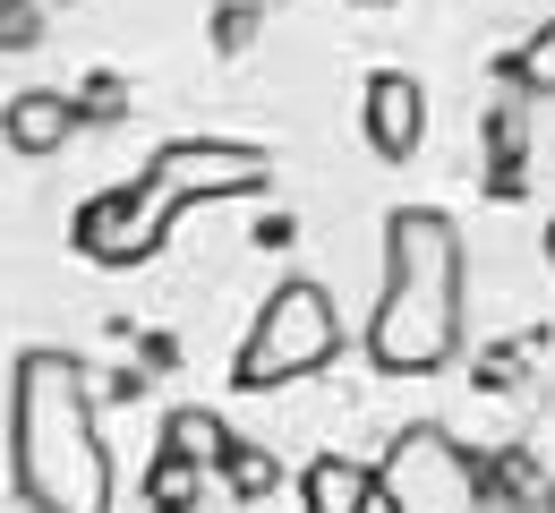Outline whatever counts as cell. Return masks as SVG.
<instances>
[{"mask_svg": "<svg viewBox=\"0 0 555 513\" xmlns=\"http://www.w3.org/2000/svg\"><path fill=\"white\" fill-rule=\"evenodd\" d=\"M470 257H462V231L444 206H393L385 215V283L367 308V334L359 351L385 376H436V368L462 360V334H470Z\"/></svg>", "mask_w": 555, "mask_h": 513, "instance_id": "obj_1", "label": "cell"}, {"mask_svg": "<svg viewBox=\"0 0 555 513\" xmlns=\"http://www.w3.org/2000/svg\"><path fill=\"white\" fill-rule=\"evenodd\" d=\"M9 479L26 513H112V445L69 351L35 343L9 376Z\"/></svg>", "mask_w": 555, "mask_h": 513, "instance_id": "obj_2", "label": "cell"}, {"mask_svg": "<svg viewBox=\"0 0 555 513\" xmlns=\"http://www.w3.org/2000/svg\"><path fill=\"white\" fill-rule=\"evenodd\" d=\"M334 351H343V308H334V292H325L317 274H291V283H274V299L257 308V325H248L231 376H240L248 394H266V385L317 376Z\"/></svg>", "mask_w": 555, "mask_h": 513, "instance_id": "obj_3", "label": "cell"}, {"mask_svg": "<svg viewBox=\"0 0 555 513\" xmlns=\"http://www.w3.org/2000/svg\"><path fill=\"white\" fill-rule=\"evenodd\" d=\"M376 479V513H479L487 505V471L462 437H444L436 420L393 428L385 462L367 471Z\"/></svg>", "mask_w": 555, "mask_h": 513, "instance_id": "obj_4", "label": "cell"}, {"mask_svg": "<svg viewBox=\"0 0 555 513\" xmlns=\"http://www.w3.org/2000/svg\"><path fill=\"white\" fill-rule=\"evenodd\" d=\"M145 180L171 197V215L180 206H214V197H257L266 180H274V163L257 146H231V138H180V146H163L145 163Z\"/></svg>", "mask_w": 555, "mask_h": 513, "instance_id": "obj_5", "label": "cell"}, {"mask_svg": "<svg viewBox=\"0 0 555 513\" xmlns=\"http://www.w3.org/2000/svg\"><path fill=\"white\" fill-rule=\"evenodd\" d=\"M163 215H171V197L154 180H129V189H112V197H94L77 215V248L103 257V266H138L145 248L163 240Z\"/></svg>", "mask_w": 555, "mask_h": 513, "instance_id": "obj_6", "label": "cell"}, {"mask_svg": "<svg viewBox=\"0 0 555 513\" xmlns=\"http://www.w3.org/2000/svg\"><path fill=\"white\" fill-rule=\"evenodd\" d=\"M77 129H86V120H77V94H69V86H17V94L0 103V146L26 154V163L69 154Z\"/></svg>", "mask_w": 555, "mask_h": 513, "instance_id": "obj_7", "label": "cell"}, {"mask_svg": "<svg viewBox=\"0 0 555 513\" xmlns=\"http://www.w3.org/2000/svg\"><path fill=\"white\" fill-rule=\"evenodd\" d=\"M359 120H367V146L385 154V163H411V154L427 146V86H418L411 69H376Z\"/></svg>", "mask_w": 555, "mask_h": 513, "instance_id": "obj_8", "label": "cell"}, {"mask_svg": "<svg viewBox=\"0 0 555 513\" xmlns=\"http://www.w3.org/2000/svg\"><path fill=\"white\" fill-rule=\"evenodd\" d=\"M367 505H376V479L359 462H343V453L308 462V513H367Z\"/></svg>", "mask_w": 555, "mask_h": 513, "instance_id": "obj_9", "label": "cell"}, {"mask_svg": "<svg viewBox=\"0 0 555 513\" xmlns=\"http://www.w3.org/2000/svg\"><path fill=\"white\" fill-rule=\"evenodd\" d=\"M504 77H513L521 94H555V17L521 43V52H513V61H504Z\"/></svg>", "mask_w": 555, "mask_h": 513, "instance_id": "obj_10", "label": "cell"}, {"mask_svg": "<svg viewBox=\"0 0 555 513\" xmlns=\"http://www.w3.org/2000/svg\"><path fill=\"white\" fill-rule=\"evenodd\" d=\"M52 35V0H0V52H35Z\"/></svg>", "mask_w": 555, "mask_h": 513, "instance_id": "obj_11", "label": "cell"}, {"mask_svg": "<svg viewBox=\"0 0 555 513\" xmlns=\"http://www.w3.org/2000/svg\"><path fill=\"white\" fill-rule=\"evenodd\" d=\"M86 86H94V94L77 103V120H120V94H112V77H86Z\"/></svg>", "mask_w": 555, "mask_h": 513, "instance_id": "obj_12", "label": "cell"}, {"mask_svg": "<svg viewBox=\"0 0 555 513\" xmlns=\"http://www.w3.org/2000/svg\"><path fill=\"white\" fill-rule=\"evenodd\" d=\"M547 513H555V488H547Z\"/></svg>", "mask_w": 555, "mask_h": 513, "instance_id": "obj_13", "label": "cell"}, {"mask_svg": "<svg viewBox=\"0 0 555 513\" xmlns=\"http://www.w3.org/2000/svg\"><path fill=\"white\" fill-rule=\"evenodd\" d=\"M52 9H61V0H52Z\"/></svg>", "mask_w": 555, "mask_h": 513, "instance_id": "obj_14", "label": "cell"}]
</instances>
